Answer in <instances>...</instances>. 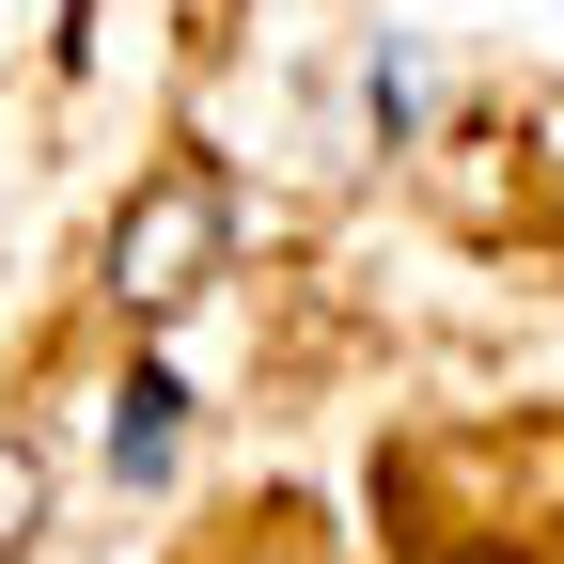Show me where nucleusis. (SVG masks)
Masks as SVG:
<instances>
[{"instance_id":"obj_2","label":"nucleus","mask_w":564,"mask_h":564,"mask_svg":"<svg viewBox=\"0 0 564 564\" xmlns=\"http://www.w3.org/2000/svg\"><path fill=\"white\" fill-rule=\"evenodd\" d=\"M0 533H32V455H0Z\"/></svg>"},{"instance_id":"obj_1","label":"nucleus","mask_w":564,"mask_h":564,"mask_svg":"<svg viewBox=\"0 0 564 564\" xmlns=\"http://www.w3.org/2000/svg\"><path fill=\"white\" fill-rule=\"evenodd\" d=\"M173 455H188V392H173L158 361H141V377L110 392V470H126V486H158Z\"/></svg>"}]
</instances>
